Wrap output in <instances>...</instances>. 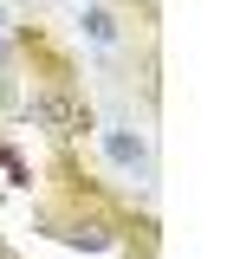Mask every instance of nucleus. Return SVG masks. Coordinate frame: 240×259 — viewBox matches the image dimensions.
<instances>
[{"mask_svg": "<svg viewBox=\"0 0 240 259\" xmlns=\"http://www.w3.org/2000/svg\"><path fill=\"white\" fill-rule=\"evenodd\" d=\"M26 117H33V123L46 130L59 149L85 143V136H98V110H91V97H85V78H78V65L52 71V78H33Z\"/></svg>", "mask_w": 240, "mask_h": 259, "instance_id": "obj_1", "label": "nucleus"}, {"mask_svg": "<svg viewBox=\"0 0 240 259\" xmlns=\"http://www.w3.org/2000/svg\"><path fill=\"white\" fill-rule=\"evenodd\" d=\"M98 162L110 175L149 188V182H156V136L137 130V123H98Z\"/></svg>", "mask_w": 240, "mask_h": 259, "instance_id": "obj_2", "label": "nucleus"}, {"mask_svg": "<svg viewBox=\"0 0 240 259\" xmlns=\"http://www.w3.org/2000/svg\"><path fill=\"white\" fill-rule=\"evenodd\" d=\"M0 168H7V182H13V188H33V168L20 162V149H13V143H0Z\"/></svg>", "mask_w": 240, "mask_h": 259, "instance_id": "obj_3", "label": "nucleus"}, {"mask_svg": "<svg viewBox=\"0 0 240 259\" xmlns=\"http://www.w3.org/2000/svg\"><path fill=\"white\" fill-rule=\"evenodd\" d=\"M0 259H20V253H13V246H7V240H0Z\"/></svg>", "mask_w": 240, "mask_h": 259, "instance_id": "obj_4", "label": "nucleus"}]
</instances>
